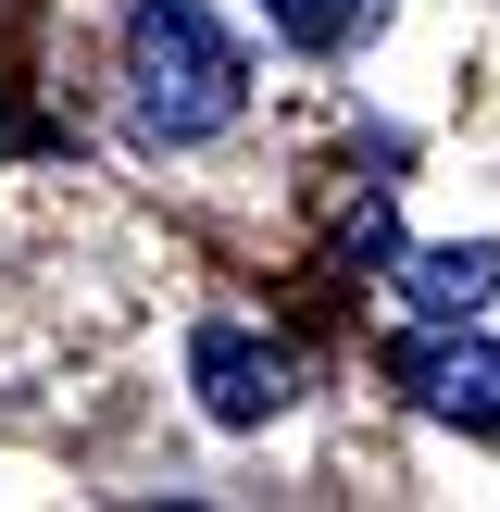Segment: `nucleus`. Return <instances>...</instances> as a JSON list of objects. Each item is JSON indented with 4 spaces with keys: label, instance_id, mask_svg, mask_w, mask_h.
<instances>
[{
    "label": "nucleus",
    "instance_id": "f257e3e1",
    "mask_svg": "<svg viewBox=\"0 0 500 512\" xmlns=\"http://www.w3.org/2000/svg\"><path fill=\"white\" fill-rule=\"evenodd\" d=\"M238 38H225L200 0H138L125 13V113H138V138L188 150L213 138V125H238Z\"/></svg>",
    "mask_w": 500,
    "mask_h": 512
},
{
    "label": "nucleus",
    "instance_id": "f03ea898",
    "mask_svg": "<svg viewBox=\"0 0 500 512\" xmlns=\"http://www.w3.org/2000/svg\"><path fill=\"white\" fill-rule=\"evenodd\" d=\"M188 388H200L213 425H275L300 400V363L275 338H250V325H200V338H188Z\"/></svg>",
    "mask_w": 500,
    "mask_h": 512
},
{
    "label": "nucleus",
    "instance_id": "7ed1b4c3",
    "mask_svg": "<svg viewBox=\"0 0 500 512\" xmlns=\"http://www.w3.org/2000/svg\"><path fill=\"white\" fill-rule=\"evenodd\" d=\"M400 388L425 400L438 425H500V350L488 338H400Z\"/></svg>",
    "mask_w": 500,
    "mask_h": 512
},
{
    "label": "nucleus",
    "instance_id": "20e7f679",
    "mask_svg": "<svg viewBox=\"0 0 500 512\" xmlns=\"http://www.w3.org/2000/svg\"><path fill=\"white\" fill-rule=\"evenodd\" d=\"M413 313H438V325H463V313H488L500 300V250L488 238H463V250H413Z\"/></svg>",
    "mask_w": 500,
    "mask_h": 512
},
{
    "label": "nucleus",
    "instance_id": "39448f33",
    "mask_svg": "<svg viewBox=\"0 0 500 512\" xmlns=\"http://www.w3.org/2000/svg\"><path fill=\"white\" fill-rule=\"evenodd\" d=\"M363 13H375V0H263V25H275L288 50H338V38H363Z\"/></svg>",
    "mask_w": 500,
    "mask_h": 512
}]
</instances>
